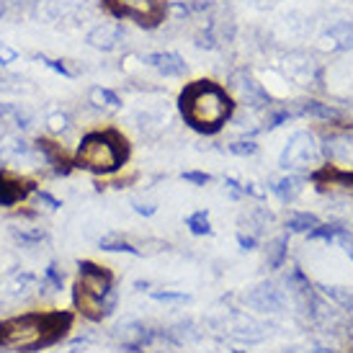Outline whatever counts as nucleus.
<instances>
[{
  "label": "nucleus",
  "mask_w": 353,
  "mask_h": 353,
  "mask_svg": "<svg viewBox=\"0 0 353 353\" xmlns=\"http://www.w3.org/2000/svg\"><path fill=\"white\" fill-rule=\"evenodd\" d=\"M72 327L70 312H29L0 323V348L34 353L54 345Z\"/></svg>",
  "instance_id": "nucleus-1"
},
{
  "label": "nucleus",
  "mask_w": 353,
  "mask_h": 353,
  "mask_svg": "<svg viewBox=\"0 0 353 353\" xmlns=\"http://www.w3.org/2000/svg\"><path fill=\"white\" fill-rule=\"evenodd\" d=\"M178 108L194 132L216 134L235 114V101L214 80H196L181 93Z\"/></svg>",
  "instance_id": "nucleus-2"
},
{
  "label": "nucleus",
  "mask_w": 353,
  "mask_h": 353,
  "mask_svg": "<svg viewBox=\"0 0 353 353\" xmlns=\"http://www.w3.org/2000/svg\"><path fill=\"white\" fill-rule=\"evenodd\" d=\"M129 145L114 129H96L83 134L72 155V165L88 170L93 176H111L127 163Z\"/></svg>",
  "instance_id": "nucleus-3"
},
{
  "label": "nucleus",
  "mask_w": 353,
  "mask_h": 353,
  "mask_svg": "<svg viewBox=\"0 0 353 353\" xmlns=\"http://www.w3.org/2000/svg\"><path fill=\"white\" fill-rule=\"evenodd\" d=\"M101 3L114 19H129L145 29H157L168 16V6L163 0H101Z\"/></svg>",
  "instance_id": "nucleus-4"
},
{
  "label": "nucleus",
  "mask_w": 353,
  "mask_h": 353,
  "mask_svg": "<svg viewBox=\"0 0 353 353\" xmlns=\"http://www.w3.org/2000/svg\"><path fill=\"white\" fill-rule=\"evenodd\" d=\"M31 16L50 26H78L80 21L90 16V8L88 0H37Z\"/></svg>",
  "instance_id": "nucleus-5"
},
{
  "label": "nucleus",
  "mask_w": 353,
  "mask_h": 353,
  "mask_svg": "<svg viewBox=\"0 0 353 353\" xmlns=\"http://www.w3.org/2000/svg\"><path fill=\"white\" fill-rule=\"evenodd\" d=\"M320 155V148L310 132H296L289 137L286 148L281 150V157H279V165L286 168V170H294V168H307L312 165Z\"/></svg>",
  "instance_id": "nucleus-6"
},
{
  "label": "nucleus",
  "mask_w": 353,
  "mask_h": 353,
  "mask_svg": "<svg viewBox=\"0 0 353 353\" xmlns=\"http://www.w3.org/2000/svg\"><path fill=\"white\" fill-rule=\"evenodd\" d=\"M78 268V286L83 292L99 296V299H106V296L114 294V276H111V271H106L99 263H90V261H83Z\"/></svg>",
  "instance_id": "nucleus-7"
},
{
  "label": "nucleus",
  "mask_w": 353,
  "mask_h": 353,
  "mask_svg": "<svg viewBox=\"0 0 353 353\" xmlns=\"http://www.w3.org/2000/svg\"><path fill=\"white\" fill-rule=\"evenodd\" d=\"M127 39V29L117 23V21H103V23H96L85 31V44L90 50L99 52H114L119 50Z\"/></svg>",
  "instance_id": "nucleus-8"
},
{
  "label": "nucleus",
  "mask_w": 353,
  "mask_h": 353,
  "mask_svg": "<svg viewBox=\"0 0 353 353\" xmlns=\"http://www.w3.org/2000/svg\"><path fill=\"white\" fill-rule=\"evenodd\" d=\"M230 85H232V90H237V93H240V101H243L245 106L265 108L268 103H271V96L265 93L263 85H261V83H258V80H255L248 70H237V72H232Z\"/></svg>",
  "instance_id": "nucleus-9"
},
{
  "label": "nucleus",
  "mask_w": 353,
  "mask_h": 353,
  "mask_svg": "<svg viewBox=\"0 0 353 353\" xmlns=\"http://www.w3.org/2000/svg\"><path fill=\"white\" fill-rule=\"evenodd\" d=\"M72 304H75V310H78L83 317H88V320H93V323H99V320H103V317L111 314L114 304H117V296L111 294V296H106V299H99V296L83 292V289L75 284V289H72Z\"/></svg>",
  "instance_id": "nucleus-10"
},
{
  "label": "nucleus",
  "mask_w": 353,
  "mask_h": 353,
  "mask_svg": "<svg viewBox=\"0 0 353 353\" xmlns=\"http://www.w3.org/2000/svg\"><path fill=\"white\" fill-rule=\"evenodd\" d=\"M145 65H150L163 78H181V75H186L188 70L186 59L181 57L178 52H152V54H145Z\"/></svg>",
  "instance_id": "nucleus-11"
},
{
  "label": "nucleus",
  "mask_w": 353,
  "mask_h": 353,
  "mask_svg": "<svg viewBox=\"0 0 353 353\" xmlns=\"http://www.w3.org/2000/svg\"><path fill=\"white\" fill-rule=\"evenodd\" d=\"M245 302L261 312H279L284 307V294H281V289H276V284L265 281V284L255 286L253 292H248Z\"/></svg>",
  "instance_id": "nucleus-12"
},
{
  "label": "nucleus",
  "mask_w": 353,
  "mask_h": 353,
  "mask_svg": "<svg viewBox=\"0 0 353 353\" xmlns=\"http://www.w3.org/2000/svg\"><path fill=\"white\" fill-rule=\"evenodd\" d=\"M34 186L26 183V181H19V178H8L0 173V204L3 206H13L23 201V199L29 196Z\"/></svg>",
  "instance_id": "nucleus-13"
},
{
  "label": "nucleus",
  "mask_w": 353,
  "mask_h": 353,
  "mask_svg": "<svg viewBox=\"0 0 353 353\" xmlns=\"http://www.w3.org/2000/svg\"><path fill=\"white\" fill-rule=\"evenodd\" d=\"M88 106L99 108V111H119L124 106V101H121L117 90L106 88V85H93L88 90Z\"/></svg>",
  "instance_id": "nucleus-14"
},
{
  "label": "nucleus",
  "mask_w": 353,
  "mask_h": 353,
  "mask_svg": "<svg viewBox=\"0 0 353 353\" xmlns=\"http://www.w3.org/2000/svg\"><path fill=\"white\" fill-rule=\"evenodd\" d=\"M119 338L124 341L127 348L134 351V348H139V345L150 343V341L155 338V333L148 330V327H142L139 323H124V325H119Z\"/></svg>",
  "instance_id": "nucleus-15"
},
{
  "label": "nucleus",
  "mask_w": 353,
  "mask_h": 353,
  "mask_svg": "<svg viewBox=\"0 0 353 353\" xmlns=\"http://www.w3.org/2000/svg\"><path fill=\"white\" fill-rule=\"evenodd\" d=\"M302 188H304V178L302 176H284L281 181L271 183V191H274L276 196L281 199L284 204H292V201L302 194Z\"/></svg>",
  "instance_id": "nucleus-16"
},
{
  "label": "nucleus",
  "mask_w": 353,
  "mask_h": 353,
  "mask_svg": "<svg viewBox=\"0 0 353 353\" xmlns=\"http://www.w3.org/2000/svg\"><path fill=\"white\" fill-rule=\"evenodd\" d=\"M41 62L47 65L50 70H54L57 75H62V78H70L75 80L83 75V62H78V59H52V57H41Z\"/></svg>",
  "instance_id": "nucleus-17"
},
{
  "label": "nucleus",
  "mask_w": 353,
  "mask_h": 353,
  "mask_svg": "<svg viewBox=\"0 0 353 353\" xmlns=\"http://www.w3.org/2000/svg\"><path fill=\"white\" fill-rule=\"evenodd\" d=\"M286 253H289V237L279 235L276 240H271L268 248H265V263H268V268H281L286 261Z\"/></svg>",
  "instance_id": "nucleus-18"
},
{
  "label": "nucleus",
  "mask_w": 353,
  "mask_h": 353,
  "mask_svg": "<svg viewBox=\"0 0 353 353\" xmlns=\"http://www.w3.org/2000/svg\"><path fill=\"white\" fill-rule=\"evenodd\" d=\"M302 114H304V117L320 119V121H341V114H338L333 106H327V103H320V101H304V103H302Z\"/></svg>",
  "instance_id": "nucleus-19"
},
{
  "label": "nucleus",
  "mask_w": 353,
  "mask_h": 353,
  "mask_svg": "<svg viewBox=\"0 0 353 353\" xmlns=\"http://www.w3.org/2000/svg\"><path fill=\"white\" fill-rule=\"evenodd\" d=\"M327 37L335 41L338 50H351L353 47V21H341L327 31Z\"/></svg>",
  "instance_id": "nucleus-20"
},
{
  "label": "nucleus",
  "mask_w": 353,
  "mask_h": 353,
  "mask_svg": "<svg viewBox=\"0 0 353 353\" xmlns=\"http://www.w3.org/2000/svg\"><path fill=\"white\" fill-rule=\"evenodd\" d=\"M101 250H106V253H129V255H142V250L139 248H134L132 243H127V240H121V237L117 235H106L101 237Z\"/></svg>",
  "instance_id": "nucleus-21"
},
{
  "label": "nucleus",
  "mask_w": 353,
  "mask_h": 353,
  "mask_svg": "<svg viewBox=\"0 0 353 353\" xmlns=\"http://www.w3.org/2000/svg\"><path fill=\"white\" fill-rule=\"evenodd\" d=\"M317 225H320V219H317L312 212H296V214H292L289 222H286L289 232H310V230Z\"/></svg>",
  "instance_id": "nucleus-22"
},
{
  "label": "nucleus",
  "mask_w": 353,
  "mask_h": 353,
  "mask_svg": "<svg viewBox=\"0 0 353 353\" xmlns=\"http://www.w3.org/2000/svg\"><path fill=\"white\" fill-rule=\"evenodd\" d=\"M314 183H330V181H335V183H345V186H353V173H343V170H335V168H323V170H317L312 176Z\"/></svg>",
  "instance_id": "nucleus-23"
},
{
  "label": "nucleus",
  "mask_w": 353,
  "mask_h": 353,
  "mask_svg": "<svg viewBox=\"0 0 353 353\" xmlns=\"http://www.w3.org/2000/svg\"><path fill=\"white\" fill-rule=\"evenodd\" d=\"M186 227L194 232V235H212V225H209V212L206 209H199L186 219Z\"/></svg>",
  "instance_id": "nucleus-24"
},
{
  "label": "nucleus",
  "mask_w": 353,
  "mask_h": 353,
  "mask_svg": "<svg viewBox=\"0 0 353 353\" xmlns=\"http://www.w3.org/2000/svg\"><path fill=\"white\" fill-rule=\"evenodd\" d=\"M323 294H327L333 302H338L343 310H353V292L351 289H343V286H320Z\"/></svg>",
  "instance_id": "nucleus-25"
},
{
  "label": "nucleus",
  "mask_w": 353,
  "mask_h": 353,
  "mask_svg": "<svg viewBox=\"0 0 353 353\" xmlns=\"http://www.w3.org/2000/svg\"><path fill=\"white\" fill-rule=\"evenodd\" d=\"M194 41H196V47H201V50H214L216 41H219V34H216L214 23H209V26H204L201 31H196Z\"/></svg>",
  "instance_id": "nucleus-26"
},
{
  "label": "nucleus",
  "mask_w": 353,
  "mask_h": 353,
  "mask_svg": "<svg viewBox=\"0 0 353 353\" xmlns=\"http://www.w3.org/2000/svg\"><path fill=\"white\" fill-rule=\"evenodd\" d=\"M41 284L52 286V292H62V284H65V276L59 271L57 263H50L44 268V276H41Z\"/></svg>",
  "instance_id": "nucleus-27"
},
{
  "label": "nucleus",
  "mask_w": 353,
  "mask_h": 353,
  "mask_svg": "<svg viewBox=\"0 0 353 353\" xmlns=\"http://www.w3.org/2000/svg\"><path fill=\"white\" fill-rule=\"evenodd\" d=\"M338 232H341V225H317V227H312L307 235H310V240H325V243H335Z\"/></svg>",
  "instance_id": "nucleus-28"
},
{
  "label": "nucleus",
  "mask_w": 353,
  "mask_h": 353,
  "mask_svg": "<svg viewBox=\"0 0 353 353\" xmlns=\"http://www.w3.org/2000/svg\"><path fill=\"white\" fill-rule=\"evenodd\" d=\"M227 150L237 157H250L258 152V145H255L253 139H240V142H232V145H227Z\"/></svg>",
  "instance_id": "nucleus-29"
},
{
  "label": "nucleus",
  "mask_w": 353,
  "mask_h": 353,
  "mask_svg": "<svg viewBox=\"0 0 353 353\" xmlns=\"http://www.w3.org/2000/svg\"><path fill=\"white\" fill-rule=\"evenodd\" d=\"M47 124H50L52 134H59V132L70 129V117L65 114V111H57V114H52V117L47 119Z\"/></svg>",
  "instance_id": "nucleus-30"
},
{
  "label": "nucleus",
  "mask_w": 353,
  "mask_h": 353,
  "mask_svg": "<svg viewBox=\"0 0 353 353\" xmlns=\"http://www.w3.org/2000/svg\"><path fill=\"white\" fill-rule=\"evenodd\" d=\"M292 119V111H286V108H281V111H271L268 117H265V127L263 129H276L281 127L284 121H289Z\"/></svg>",
  "instance_id": "nucleus-31"
},
{
  "label": "nucleus",
  "mask_w": 353,
  "mask_h": 353,
  "mask_svg": "<svg viewBox=\"0 0 353 353\" xmlns=\"http://www.w3.org/2000/svg\"><path fill=\"white\" fill-rule=\"evenodd\" d=\"M181 178L188 181V183H194V186H206L212 181L209 173H199V170H186V173H181Z\"/></svg>",
  "instance_id": "nucleus-32"
},
{
  "label": "nucleus",
  "mask_w": 353,
  "mask_h": 353,
  "mask_svg": "<svg viewBox=\"0 0 353 353\" xmlns=\"http://www.w3.org/2000/svg\"><path fill=\"white\" fill-rule=\"evenodd\" d=\"M152 299H157V302H188V294H183V292H152Z\"/></svg>",
  "instance_id": "nucleus-33"
},
{
  "label": "nucleus",
  "mask_w": 353,
  "mask_h": 353,
  "mask_svg": "<svg viewBox=\"0 0 353 353\" xmlns=\"http://www.w3.org/2000/svg\"><path fill=\"white\" fill-rule=\"evenodd\" d=\"M19 59V52L13 50L10 44H6V41H0V65L6 68V65H13Z\"/></svg>",
  "instance_id": "nucleus-34"
},
{
  "label": "nucleus",
  "mask_w": 353,
  "mask_h": 353,
  "mask_svg": "<svg viewBox=\"0 0 353 353\" xmlns=\"http://www.w3.org/2000/svg\"><path fill=\"white\" fill-rule=\"evenodd\" d=\"M335 240H338V243H341V248H343L345 253L353 258V232H348V230H343V227H341V232H338V237H335Z\"/></svg>",
  "instance_id": "nucleus-35"
},
{
  "label": "nucleus",
  "mask_w": 353,
  "mask_h": 353,
  "mask_svg": "<svg viewBox=\"0 0 353 353\" xmlns=\"http://www.w3.org/2000/svg\"><path fill=\"white\" fill-rule=\"evenodd\" d=\"M237 245L243 248V250H253V248L258 245V237L245 235V232H237Z\"/></svg>",
  "instance_id": "nucleus-36"
},
{
  "label": "nucleus",
  "mask_w": 353,
  "mask_h": 353,
  "mask_svg": "<svg viewBox=\"0 0 353 353\" xmlns=\"http://www.w3.org/2000/svg\"><path fill=\"white\" fill-rule=\"evenodd\" d=\"M37 194V199H39V204H47L50 209H59V199H54L52 194H47V191H34Z\"/></svg>",
  "instance_id": "nucleus-37"
},
{
  "label": "nucleus",
  "mask_w": 353,
  "mask_h": 353,
  "mask_svg": "<svg viewBox=\"0 0 353 353\" xmlns=\"http://www.w3.org/2000/svg\"><path fill=\"white\" fill-rule=\"evenodd\" d=\"M132 206H134V212L142 214V216H152L157 212V206H152V204H139V201H132Z\"/></svg>",
  "instance_id": "nucleus-38"
},
{
  "label": "nucleus",
  "mask_w": 353,
  "mask_h": 353,
  "mask_svg": "<svg viewBox=\"0 0 353 353\" xmlns=\"http://www.w3.org/2000/svg\"><path fill=\"white\" fill-rule=\"evenodd\" d=\"M286 353H330L327 348H312V351H307V348H289Z\"/></svg>",
  "instance_id": "nucleus-39"
},
{
  "label": "nucleus",
  "mask_w": 353,
  "mask_h": 353,
  "mask_svg": "<svg viewBox=\"0 0 353 353\" xmlns=\"http://www.w3.org/2000/svg\"><path fill=\"white\" fill-rule=\"evenodd\" d=\"M230 353H245V351H230Z\"/></svg>",
  "instance_id": "nucleus-40"
}]
</instances>
